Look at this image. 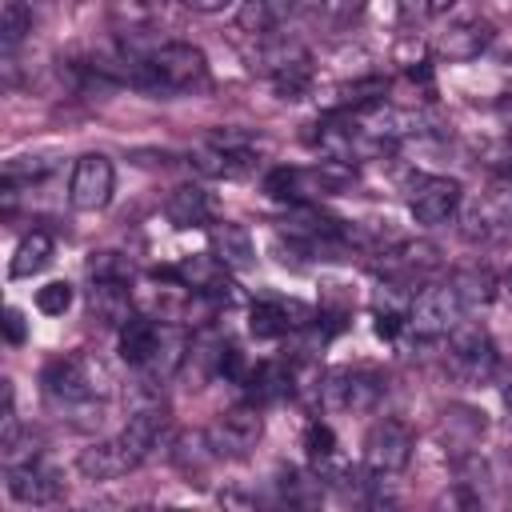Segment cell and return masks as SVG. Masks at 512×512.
<instances>
[{
  "instance_id": "obj_29",
  "label": "cell",
  "mask_w": 512,
  "mask_h": 512,
  "mask_svg": "<svg viewBox=\"0 0 512 512\" xmlns=\"http://www.w3.org/2000/svg\"><path fill=\"white\" fill-rule=\"evenodd\" d=\"M36 308H40L44 316H64V312L72 308V284L48 280V284L36 292Z\"/></svg>"
},
{
  "instance_id": "obj_12",
  "label": "cell",
  "mask_w": 512,
  "mask_h": 512,
  "mask_svg": "<svg viewBox=\"0 0 512 512\" xmlns=\"http://www.w3.org/2000/svg\"><path fill=\"white\" fill-rule=\"evenodd\" d=\"M4 484H8V496L20 500V504H52L60 492H64V480L60 472L44 468L40 460L36 464H20V468H4Z\"/></svg>"
},
{
  "instance_id": "obj_20",
  "label": "cell",
  "mask_w": 512,
  "mask_h": 512,
  "mask_svg": "<svg viewBox=\"0 0 512 512\" xmlns=\"http://www.w3.org/2000/svg\"><path fill=\"white\" fill-rule=\"evenodd\" d=\"M168 456H172V464H176L180 472H188V476H200L212 460H220L216 448H212L208 428H204V432H180V436H172V440H168Z\"/></svg>"
},
{
  "instance_id": "obj_28",
  "label": "cell",
  "mask_w": 512,
  "mask_h": 512,
  "mask_svg": "<svg viewBox=\"0 0 512 512\" xmlns=\"http://www.w3.org/2000/svg\"><path fill=\"white\" fill-rule=\"evenodd\" d=\"M88 276L92 280H128L132 276V264H128V256H120V252H92L88 256Z\"/></svg>"
},
{
  "instance_id": "obj_31",
  "label": "cell",
  "mask_w": 512,
  "mask_h": 512,
  "mask_svg": "<svg viewBox=\"0 0 512 512\" xmlns=\"http://www.w3.org/2000/svg\"><path fill=\"white\" fill-rule=\"evenodd\" d=\"M324 4V12L336 20V24H348V20H356L364 8H368V0H320Z\"/></svg>"
},
{
  "instance_id": "obj_13",
  "label": "cell",
  "mask_w": 512,
  "mask_h": 512,
  "mask_svg": "<svg viewBox=\"0 0 512 512\" xmlns=\"http://www.w3.org/2000/svg\"><path fill=\"white\" fill-rule=\"evenodd\" d=\"M88 308L92 316L104 324V328H124L136 308H132V292H128V280H92V292H88Z\"/></svg>"
},
{
  "instance_id": "obj_15",
  "label": "cell",
  "mask_w": 512,
  "mask_h": 512,
  "mask_svg": "<svg viewBox=\"0 0 512 512\" xmlns=\"http://www.w3.org/2000/svg\"><path fill=\"white\" fill-rule=\"evenodd\" d=\"M488 40H492V24H488V20H456V24L436 40V48H440L448 60H472V56H480V52L488 48Z\"/></svg>"
},
{
  "instance_id": "obj_38",
  "label": "cell",
  "mask_w": 512,
  "mask_h": 512,
  "mask_svg": "<svg viewBox=\"0 0 512 512\" xmlns=\"http://www.w3.org/2000/svg\"><path fill=\"white\" fill-rule=\"evenodd\" d=\"M28 4H32V0H28Z\"/></svg>"
},
{
  "instance_id": "obj_3",
  "label": "cell",
  "mask_w": 512,
  "mask_h": 512,
  "mask_svg": "<svg viewBox=\"0 0 512 512\" xmlns=\"http://www.w3.org/2000/svg\"><path fill=\"white\" fill-rule=\"evenodd\" d=\"M448 360H452V372L464 384H484L500 368V352H496L492 336L476 324H456L448 332Z\"/></svg>"
},
{
  "instance_id": "obj_7",
  "label": "cell",
  "mask_w": 512,
  "mask_h": 512,
  "mask_svg": "<svg viewBox=\"0 0 512 512\" xmlns=\"http://www.w3.org/2000/svg\"><path fill=\"white\" fill-rule=\"evenodd\" d=\"M112 184H116V172H112V160L104 152H88L72 164V180H68V204L76 212H100L108 200H112Z\"/></svg>"
},
{
  "instance_id": "obj_14",
  "label": "cell",
  "mask_w": 512,
  "mask_h": 512,
  "mask_svg": "<svg viewBox=\"0 0 512 512\" xmlns=\"http://www.w3.org/2000/svg\"><path fill=\"white\" fill-rule=\"evenodd\" d=\"M208 244H212V256H216L228 272H244V268H252V260H256L252 236H248V228H240V224H216V228L208 232Z\"/></svg>"
},
{
  "instance_id": "obj_33",
  "label": "cell",
  "mask_w": 512,
  "mask_h": 512,
  "mask_svg": "<svg viewBox=\"0 0 512 512\" xmlns=\"http://www.w3.org/2000/svg\"><path fill=\"white\" fill-rule=\"evenodd\" d=\"M188 12H200V16H216L224 8H232V0H180Z\"/></svg>"
},
{
  "instance_id": "obj_32",
  "label": "cell",
  "mask_w": 512,
  "mask_h": 512,
  "mask_svg": "<svg viewBox=\"0 0 512 512\" xmlns=\"http://www.w3.org/2000/svg\"><path fill=\"white\" fill-rule=\"evenodd\" d=\"M4 332H8L12 344L24 340V312H20V308H8V312H4Z\"/></svg>"
},
{
  "instance_id": "obj_23",
  "label": "cell",
  "mask_w": 512,
  "mask_h": 512,
  "mask_svg": "<svg viewBox=\"0 0 512 512\" xmlns=\"http://www.w3.org/2000/svg\"><path fill=\"white\" fill-rule=\"evenodd\" d=\"M292 316H304V308L284 304V300H256V304L248 308V328H252V336L272 340V336H284L288 328L300 324V320H292Z\"/></svg>"
},
{
  "instance_id": "obj_17",
  "label": "cell",
  "mask_w": 512,
  "mask_h": 512,
  "mask_svg": "<svg viewBox=\"0 0 512 512\" xmlns=\"http://www.w3.org/2000/svg\"><path fill=\"white\" fill-rule=\"evenodd\" d=\"M184 360H188V340H184V332L164 324V328H160V344H156L152 360H148L140 372L148 376V384H164V380H172V376L184 368Z\"/></svg>"
},
{
  "instance_id": "obj_30",
  "label": "cell",
  "mask_w": 512,
  "mask_h": 512,
  "mask_svg": "<svg viewBox=\"0 0 512 512\" xmlns=\"http://www.w3.org/2000/svg\"><path fill=\"white\" fill-rule=\"evenodd\" d=\"M304 448H308V456H312V460L336 456V436H332V428H328L324 420H312V424H308V432H304Z\"/></svg>"
},
{
  "instance_id": "obj_22",
  "label": "cell",
  "mask_w": 512,
  "mask_h": 512,
  "mask_svg": "<svg viewBox=\"0 0 512 512\" xmlns=\"http://www.w3.org/2000/svg\"><path fill=\"white\" fill-rule=\"evenodd\" d=\"M296 4L300 0H244L236 12V24L252 36H268L272 28H280L296 12Z\"/></svg>"
},
{
  "instance_id": "obj_2",
  "label": "cell",
  "mask_w": 512,
  "mask_h": 512,
  "mask_svg": "<svg viewBox=\"0 0 512 512\" xmlns=\"http://www.w3.org/2000/svg\"><path fill=\"white\" fill-rule=\"evenodd\" d=\"M108 388H112V372L96 356H84V352L56 356L44 368V392H48V400H56L64 408L80 404V400H104Z\"/></svg>"
},
{
  "instance_id": "obj_4",
  "label": "cell",
  "mask_w": 512,
  "mask_h": 512,
  "mask_svg": "<svg viewBox=\"0 0 512 512\" xmlns=\"http://www.w3.org/2000/svg\"><path fill=\"white\" fill-rule=\"evenodd\" d=\"M464 316V304L460 296L452 292V284H428L412 296L408 304V328L420 336V340H440L448 336Z\"/></svg>"
},
{
  "instance_id": "obj_18",
  "label": "cell",
  "mask_w": 512,
  "mask_h": 512,
  "mask_svg": "<svg viewBox=\"0 0 512 512\" xmlns=\"http://www.w3.org/2000/svg\"><path fill=\"white\" fill-rule=\"evenodd\" d=\"M160 328H164V324H156V320H148V316H132V320L116 332V340H120V360H128L132 368H144V364L152 360L156 344H160Z\"/></svg>"
},
{
  "instance_id": "obj_9",
  "label": "cell",
  "mask_w": 512,
  "mask_h": 512,
  "mask_svg": "<svg viewBox=\"0 0 512 512\" xmlns=\"http://www.w3.org/2000/svg\"><path fill=\"white\" fill-rule=\"evenodd\" d=\"M460 184L448 180V176H420L412 184V196H408V208L420 224H448L456 212H460Z\"/></svg>"
},
{
  "instance_id": "obj_5",
  "label": "cell",
  "mask_w": 512,
  "mask_h": 512,
  "mask_svg": "<svg viewBox=\"0 0 512 512\" xmlns=\"http://www.w3.org/2000/svg\"><path fill=\"white\" fill-rule=\"evenodd\" d=\"M384 396V376L376 368H340L320 384V400L336 412H372Z\"/></svg>"
},
{
  "instance_id": "obj_24",
  "label": "cell",
  "mask_w": 512,
  "mask_h": 512,
  "mask_svg": "<svg viewBox=\"0 0 512 512\" xmlns=\"http://www.w3.org/2000/svg\"><path fill=\"white\" fill-rule=\"evenodd\" d=\"M48 260H52V236H48L44 228H32V232H24V236H20V244H16V252H12L8 272H12L16 280H24V276L44 272V268H48Z\"/></svg>"
},
{
  "instance_id": "obj_36",
  "label": "cell",
  "mask_w": 512,
  "mask_h": 512,
  "mask_svg": "<svg viewBox=\"0 0 512 512\" xmlns=\"http://www.w3.org/2000/svg\"><path fill=\"white\" fill-rule=\"evenodd\" d=\"M504 288H508V292H512V268H508V272H504Z\"/></svg>"
},
{
  "instance_id": "obj_35",
  "label": "cell",
  "mask_w": 512,
  "mask_h": 512,
  "mask_svg": "<svg viewBox=\"0 0 512 512\" xmlns=\"http://www.w3.org/2000/svg\"><path fill=\"white\" fill-rule=\"evenodd\" d=\"M500 396H504V412H508V428H512V376L504 380V388H500Z\"/></svg>"
},
{
  "instance_id": "obj_34",
  "label": "cell",
  "mask_w": 512,
  "mask_h": 512,
  "mask_svg": "<svg viewBox=\"0 0 512 512\" xmlns=\"http://www.w3.org/2000/svg\"><path fill=\"white\" fill-rule=\"evenodd\" d=\"M496 116H500V124H504V128H508V132H512V92H508V96H500V100H496Z\"/></svg>"
},
{
  "instance_id": "obj_19",
  "label": "cell",
  "mask_w": 512,
  "mask_h": 512,
  "mask_svg": "<svg viewBox=\"0 0 512 512\" xmlns=\"http://www.w3.org/2000/svg\"><path fill=\"white\" fill-rule=\"evenodd\" d=\"M192 168L200 172V176H212V180H232V176H244L248 168H252V152H232V148H220V144H204V148H196L192 156Z\"/></svg>"
},
{
  "instance_id": "obj_27",
  "label": "cell",
  "mask_w": 512,
  "mask_h": 512,
  "mask_svg": "<svg viewBox=\"0 0 512 512\" xmlns=\"http://www.w3.org/2000/svg\"><path fill=\"white\" fill-rule=\"evenodd\" d=\"M28 32H32V4H28V0H8V4H4V16H0L4 52H12Z\"/></svg>"
},
{
  "instance_id": "obj_8",
  "label": "cell",
  "mask_w": 512,
  "mask_h": 512,
  "mask_svg": "<svg viewBox=\"0 0 512 512\" xmlns=\"http://www.w3.org/2000/svg\"><path fill=\"white\" fill-rule=\"evenodd\" d=\"M212 436V448L216 456H248L256 448V440L264 436V416H260V404H236L228 412H220L208 428Z\"/></svg>"
},
{
  "instance_id": "obj_6",
  "label": "cell",
  "mask_w": 512,
  "mask_h": 512,
  "mask_svg": "<svg viewBox=\"0 0 512 512\" xmlns=\"http://www.w3.org/2000/svg\"><path fill=\"white\" fill-rule=\"evenodd\" d=\"M416 436L404 420H376L364 436V468L372 476H396L408 468Z\"/></svg>"
},
{
  "instance_id": "obj_26",
  "label": "cell",
  "mask_w": 512,
  "mask_h": 512,
  "mask_svg": "<svg viewBox=\"0 0 512 512\" xmlns=\"http://www.w3.org/2000/svg\"><path fill=\"white\" fill-rule=\"evenodd\" d=\"M0 460H4V468L36 464L40 460V436L32 428H16V432L0 436Z\"/></svg>"
},
{
  "instance_id": "obj_1",
  "label": "cell",
  "mask_w": 512,
  "mask_h": 512,
  "mask_svg": "<svg viewBox=\"0 0 512 512\" xmlns=\"http://www.w3.org/2000/svg\"><path fill=\"white\" fill-rule=\"evenodd\" d=\"M208 80V60L196 44H184V40H168V44H156L140 64H136V80L140 88L148 92H188V88H200Z\"/></svg>"
},
{
  "instance_id": "obj_37",
  "label": "cell",
  "mask_w": 512,
  "mask_h": 512,
  "mask_svg": "<svg viewBox=\"0 0 512 512\" xmlns=\"http://www.w3.org/2000/svg\"><path fill=\"white\" fill-rule=\"evenodd\" d=\"M140 4H160V0H140Z\"/></svg>"
},
{
  "instance_id": "obj_10",
  "label": "cell",
  "mask_w": 512,
  "mask_h": 512,
  "mask_svg": "<svg viewBox=\"0 0 512 512\" xmlns=\"http://www.w3.org/2000/svg\"><path fill=\"white\" fill-rule=\"evenodd\" d=\"M176 284L188 288L192 296H204V300H228L232 296V280H228V268L212 256V252H200V256H184L176 268Z\"/></svg>"
},
{
  "instance_id": "obj_25",
  "label": "cell",
  "mask_w": 512,
  "mask_h": 512,
  "mask_svg": "<svg viewBox=\"0 0 512 512\" xmlns=\"http://www.w3.org/2000/svg\"><path fill=\"white\" fill-rule=\"evenodd\" d=\"M448 284H452V292L460 296L464 312H468V308H484V304H492V296H496V280H492V272H484V268H456Z\"/></svg>"
},
{
  "instance_id": "obj_16",
  "label": "cell",
  "mask_w": 512,
  "mask_h": 512,
  "mask_svg": "<svg viewBox=\"0 0 512 512\" xmlns=\"http://www.w3.org/2000/svg\"><path fill=\"white\" fill-rule=\"evenodd\" d=\"M164 216L176 224V228H204L208 216H212V204H208V192L200 184H180L168 192L164 200Z\"/></svg>"
},
{
  "instance_id": "obj_21",
  "label": "cell",
  "mask_w": 512,
  "mask_h": 512,
  "mask_svg": "<svg viewBox=\"0 0 512 512\" xmlns=\"http://www.w3.org/2000/svg\"><path fill=\"white\" fill-rule=\"evenodd\" d=\"M248 400L252 404H268V400H280V396H288L292 388H296V376H292V368L288 364H276V360H264V364H256L252 372H248Z\"/></svg>"
},
{
  "instance_id": "obj_11",
  "label": "cell",
  "mask_w": 512,
  "mask_h": 512,
  "mask_svg": "<svg viewBox=\"0 0 512 512\" xmlns=\"http://www.w3.org/2000/svg\"><path fill=\"white\" fill-rule=\"evenodd\" d=\"M76 468H80V476H88V480H116V476L140 468V460L132 456V448H128V444L120 440V432H116L112 440H96V444L80 448Z\"/></svg>"
}]
</instances>
